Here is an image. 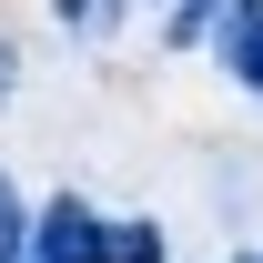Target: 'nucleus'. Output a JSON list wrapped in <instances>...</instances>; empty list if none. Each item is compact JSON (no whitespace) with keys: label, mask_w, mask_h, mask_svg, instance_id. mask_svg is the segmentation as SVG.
Returning a JSON list of instances; mask_svg holds the SVG:
<instances>
[{"label":"nucleus","mask_w":263,"mask_h":263,"mask_svg":"<svg viewBox=\"0 0 263 263\" xmlns=\"http://www.w3.org/2000/svg\"><path fill=\"white\" fill-rule=\"evenodd\" d=\"M0 101H10V41H0Z\"/></svg>","instance_id":"0eeeda50"},{"label":"nucleus","mask_w":263,"mask_h":263,"mask_svg":"<svg viewBox=\"0 0 263 263\" xmlns=\"http://www.w3.org/2000/svg\"><path fill=\"white\" fill-rule=\"evenodd\" d=\"M223 61L263 91V0H233V21H223Z\"/></svg>","instance_id":"f03ea898"},{"label":"nucleus","mask_w":263,"mask_h":263,"mask_svg":"<svg viewBox=\"0 0 263 263\" xmlns=\"http://www.w3.org/2000/svg\"><path fill=\"white\" fill-rule=\"evenodd\" d=\"M61 21H91V0H61Z\"/></svg>","instance_id":"423d86ee"},{"label":"nucleus","mask_w":263,"mask_h":263,"mask_svg":"<svg viewBox=\"0 0 263 263\" xmlns=\"http://www.w3.org/2000/svg\"><path fill=\"white\" fill-rule=\"evenodd\" d=\"M21 253H31V263H101V223L61 193L51 213H41V243H21Z\"/></svg>","instance_id":"f257e3e1"},{"label":"nucleus","mask_w":263,"mask_h":263,"mask_svg":"<svg viewBox=\"0 0 263 263\" xmlns=\"http://www.w3.org/2000/svg\"><path fill=\"white\" fill-rule=\"evenodd\" d=\"M213 21H223V0H182V10H172V41H202Z\"/></svg>","instance_id":"39448f33"},{"label":"nucleus","mask_w":263,"mask_h":263,"mask_svg":"<svg viewBox=\"0 0 263 263\" xmlns=\"http://www.w3.org/2000/svg\"><path fill=\"white\" fill-rule=\"evenodd\" d=\"M101 263H162V233L152 223H101Z\"/></svg>","instance_id":"7ed1b4c3"},{"label":"nucleus","mask_w":263,"mask_h":263,"mask_svg":"<svg viewBox=\"0 0 263 263\" xmlns=\"http://www.w3.org/2000/svg\"><path fill=\"white\" fill-rule=\"evenodd\" d=\"M253 263H263V253H253Z\"/></svg>","instance_id":"6e6552de"},{"label":"nucleus","mask_w":263,"mask_h":263,"mask_svg":"<svg viewBox=\"0 0 263 263\" xmlns=\"http://www.w3.org/2000/svg\"><path fill=\"white\" fill-rule=\"evenodd\" d=\"M21 243H31V223H21V193L0 182V263H21Z\"/></svg>","instance_id":"20e7f679"}]
</instances>
